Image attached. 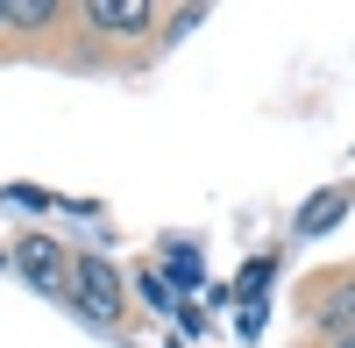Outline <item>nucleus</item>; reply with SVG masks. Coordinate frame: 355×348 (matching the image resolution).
<instances>
[{
    "label": "nucleus",
    "mask_w": 355,
    "mask_h": 348,
    "mask_svg": "<svg viewBox=\"0 0 355 348\" xmlns=\"http://www.w3.org/2000/svg\"><path fill=\"white\" fill-rule=\"evenodd\" d=\"M64 292H71V306L85 313V320H121L128 313V284H121V270H114L107 256H78L71 277H64Z\"/></svg>",
    "instance_id": "f257e3e1"
},
{
    "label": "nucleus",
    "mask_w": 355,
    "mask_h": 348,
    "mask_svg": "<svg viewBox=\"0 0 355 348\" xmlns=\"http://www.w3.org/2000/svg\"><path fill=\"white\" fill-rule=\"evenodd\" d=\"M15 263H21V277L36 284V292H64V249H57V242L28 235V242L15 249Z\"/></svg>",
    "instance_id": "f03ea898"
},
{
    "label": "nucleus",
    "mask_w": 355,
    "mask_h": 348,
    "mask_svg": "<svg viewBox=\"0 0 355 348\" xmlns=\"http://www.w3.org/2000/svg\"><path fill=\"white\" fill-rule=\"evenodd\" d=\"M85 21L100 36H142L150 28V0H85Z\"/></svg>",
    "instance_id": "7ed1b4c3"
},
{
    "label": "nucleus",
    "mask_w": 355,
    "mask_h": 348,
    "mask_svg": "<svg viewBox=\"0 0 355 348\" xmlns=\"http://www.w3.org/2000/svg\"><path fill=\"white\" fill-rule=\"evenodd\" d=\"M341 214H348V192L334 185V192H320L313 207H299V235H327V227H334Z\"/></svg>",
    "instance_id": "20e7f679"
},
{
    "label": "nucleus",
    "mask_w": 355,
    "mask_h": 348,
    "mask_svg": "<svg viewBox=\"0 0 355 348\" xmlns=\"http://www.w3.org/2000/svg\"><path fill=\"white\" fill-rule=\"evenodd\" d=\"M8 28H50L57 21V0H0Z\"/></svg>",
    "instance_id": "39448f33"
},
{
    "label": "nucleus",
    "mask_w": 355,
    "mask_h": 348,
    "mask_svg": "<svg viewBox=\"0 0 355 348\" xmlns=\"http://www.w3.org/2000/svg\"><path fill=\"white\" fill-rule=\"evenodd\" d=\"M164 270H171L178 284H199V249H185V242H171V256H164Z\"/></svg>",
    "instance_id": "423d86ee"
},
{
    "label": "nucleus",
    "mask_w": 355,
    "mask_h": 348,
    "mask_svg": "<svg viewBox=\"0 0 355 348\" xmlns=\"http://www.w3.org/2000/svg\"><path fill=\"white\" fill-rule=\"evenodd\" d=\"M234 292H242V299L256 306L263 292H270V263H242V284H234Z\"/></svg>",
    "instance_id": "0eeeda50"
},
{
    "label": "nucleus",
    "mask_w": 355,
    "mask_h": 348,
    "mask_svg": "<svg viewBox=\"0 0 355 348\" xmlns=\"http://www.w3.org/2000/svg\"><path fill=\"white\" fill-rule=\"evenodd\" d=\"M334 348H355V341H348V334H341V341H334Z\"/></svg>",
    "instance_id": "6e6552de"
},
{
    "label": "nucleus",
    "mask_w": 355,
    "mask_h": 348,
    "mask_svg": "<svg viewBox=\"0 0 355 348\" xmlns=\"http://www.w3.org/2000/svg\"><path fill=\"white\" fill-rule=\"evenodd\" d=\"M0 28H8V15H0Z\"/></svg>",
    "instance_id": "1a4fd4ad"
}]
</instances>
